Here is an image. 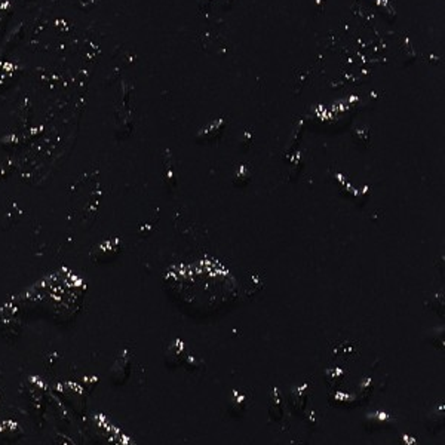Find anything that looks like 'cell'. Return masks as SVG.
Returning a JSON list of instances; mask_svg holds the SVG:
<instances>
[{"label":"cell","mask_w":445,"mask_h":445,"mask_svg":"<svg viewBox=\"0 0 445 445\" xmlns=\"http://www.w3.org/2000/svg\"><path fill=\"white\" fill-rule=\"evenodd\" d=\"M251 399H252V390L246 389V388L234 389L228 396V402H227L228 413L233 417L243 416L246 413L248 407L251 405Z\"/></svg>","instance_id":"6da1fadb"},{"label":"cell","mask_w":445,"mask_h":445,"mask_svg":"<svg viewBox=\"0 0 445 445\" xmlns=\"http://www.w3.org/2000/svg\"><path fill=\"white\" fill-rule=\"evenodd\" d=\"M269 411H270V417L273 420H279L280 419L282 411H283V407H282V401L279 398L278 390H273L272 392V398H270V404H269Z\"/></svg>","instance_id":"7a4b0ae2"},{"label":"cell","mask_w":445,"mask_h":445,"mask_svg":"<svg viewBox=\"0 0 445 445\" xmlns=\"http://www.w3.org/2000/svg\"><path fill=\"white\" fill-rule=\"evenodd\" d=\"M251 180V172H249V168L246 165H240L237 168L236 174H234V178H233V183L237 184V186H245L248 181Z\"/></svg>","instance_id":"3957f363"},{"label":"cell","mask_w":445,"mask_h":445,"mask_svg":"<svg viewBox=\"0 0 445 445\" xmlns=\"http://www.w3.org/2000/svg\"><path fill=\"white\" fill-rule=\"evenodd\" d=\"M251 143H252V135L249 134V131H245L242 140L239 141V146H240L242 149H248V147L251 146Z\"/></svg>","instance_id":"277c9868"},{"label":"cell","mask_w":445,"mask_h":445,"mask_svg":"<svg viewBox=\"0 0 445 445\" xmlns=\"http://www.w3.org/2000/svg\"><path fill=\"white\" fill-rule=\"evenodd\" d=\"M313 3H315V4H316V3H318V6H313V7H315V9H316V10H318V12H322V9H324V3H325V0H315V1H313Z\"/></svg>","instance_id":"5b68a950"}]
</instances>
